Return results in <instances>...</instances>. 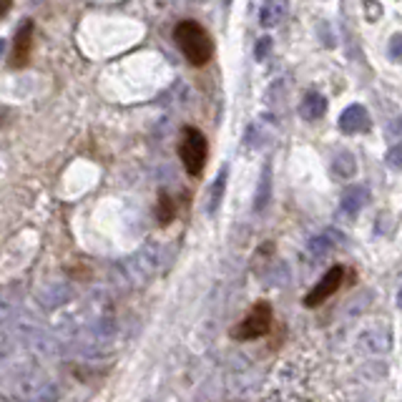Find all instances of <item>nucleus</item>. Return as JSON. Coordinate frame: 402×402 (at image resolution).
I'll return each mask as SVG.
<instances>
[{
	"instance_id": "obj_1",
	"label": "nucleus",
	"mask_w": 402,
	"mask_h": 402,
	"mask_svg": "<svg viewBox=\"0 0 402 402\" xmlns=\"http://www.w3.org/2000/svg\"><path fill=\"white\" fill-rule=\"evenodd\" d=\"M174 41L191 66H206L214 56V41L197 21H181L174 28Z\"/></svg>"
},
{
	"instance_id": "obj_2",
	"label": "nucleus",
	"mask_w": 402,
	"mask_h": 402,
	"mask_svg": "<svg viewBox=\"0 0 402 402\" xmlns=\"http://www.w3.org/2000/svg\"><path fill=\"white\" fill-rule=\"evenodd\" d=\"M10 385H13V395L21 402H56L58 397L56 385L28 362L10 375Z\"/></svg>"
},
{
	"instance_id": "obj_3",
	"label": "nucleus",
	"mask_w": 402,
	"mask_h": 402,
	"mask_svg": "<svg viewBox=\"0 0 402 402\" xmlns=\"http://www.w3.org/2000/svg\"><path fill=\"white\" fill-rule=\"evenodd\" d=\"M179 154H181L186 174L189 176L201 174V171H204V164H206V154H209V144H206L204 133L199 131V129L186 126V129H183L181 146H179Z\"/></svg>"
},
{
	"instance_id": "obj_4",
	"label": "nucleus",
	"mask_w": 402,
	"mask_h": 402,
	"mask_svg": "<svg viewBox=\"0 0 402 402\" xmlns=\"http://www.w3.org/2000/svg\"><path fill=\"white\" fill-rule=\"evenodd\" d=\"M269 324H271V307L267 302H259L247 315V320L234 329V337L236 339H256V337L269 332Z\"/></svg>"
},
{
	"instance_id": "obj_5",
	"label": "nucleus",
	"mask_w": 402,
	"mask_h": 402,
	"mask_svg": "<svg viewBox=\"0 0 402 402\" xmlns=\"http://www.w3.org/2000/svg\"><path fill=\"white\" fill-rule=\"evenodd\" d=\"M342 279H344V267L337 264V267H332V269H329L327 274L317 282L315 289L304 297V304H307V307H320L322 302H327L329 297H332V294L342 287Z\"/></svg>"
},
{
	"instance_id": "obj_6",
	"label": "nucleus",
	"mask_w": 402,
	"mask_h": 402,
	"mask_svg": "<svg viewBox=\"0 0 402 402\" xmlns=\"http://www.w3.org/2000/svg\"><path fill=\"white\" fill-rule=\"evenodd\" d=\"M337 126H339V131H342V133H347V136H355V133L370 131L372 121H370V113H367V109L362 106V103H352V106H347V109L339 113V121H337Z\"/></svg>"
},
{
	"instance_id": "obj_7",
	"label": "nucleus",
	"mask_w": 402,
	"mask_h": 402,
	"mask_svg": "<svg viewBox=\"0 0 402 402\" xmlns=\"http://www.w3.org/2000/svg\"><path fill=\"white\" fill-rule=\"evenodd\" d=\"M21 337L38 357H58V344H56V339H51V337L45 335L43 329L38 327L21 329Z\"/></svg>"
},
{
	"instance_id": "obj_8",
	"label": "nucleus",
	"mask_w": 402,
	"mask_h": 402,
	"mask_svg": "<svg viewBox=\"0 0 402 402\" xmlns=\"http://www.w3.org/2000/svg\"><path fill=\"white\" fill-rule=\"evenodd\" d=\"M30 51H33V23L25 21L13 41V58H10V63L15 68H25L30 60Z\"/></svg>"
},
{
	"instance_id": "obj_9",
	"label": "nucleus",
	"mask_w": 402,
	"mask_h": 402,
	"mask_svg": "<svg viewBox=\"0 0 402 402\" xmlns=\"http://www.w3.org/2000/svg\"><path fill=\"white\" fill-rule=\"evenodd\" d=\"M370 201V189L367 186H350L339 199V212L347 216H357Z\"/></svg>"
},
{
	"instance_id": "obj_10",
	"label": "nucleus",
	"mask_w": 402,
	"mask_h": 402,
	"mask_svg": "<svg viewBox=\"0 0 402 402\" xmlns=\"http://www.w3.org/2000/svg\"><path fill=\"white\" fill-rule=\"evenodd\" d=\"M287 10H289V0H264L259 10V23L264 28H274L284 21Z\"/></svg>"
},
{
	"instance_id": "obj_11",
	"label": "nucleus",
	"mask_w": 402,
	"mask_h": 402,
	"mask_svg": "<svg viewBox=\"0 0 402 402\" xmlns=\"http://www.w3.org/2000/svg\"><path fill=\"white\" fill-rule=\"evenodd\" d=\"M324 111H327V98L317 91H309L300 103V116L304 121H317V118L324 116Z\"/></svg>"
},
{
	"instance_id": "obj_12",
	"label": "nucleus",
	"mask_w": 402,
	"mask_h": 402,
	"mask_svg": "<svg viewBox=\"0 0 402 402\" xmlns=\"http://www.w3.org/2000/svg\"><path fill=\"white\" fill-rule=\"evenodd\" d=\"M332 171L339 179H350V176L357 174V161H355V156L350 151H342V154H337V159L332 161Z\"/></svg>"
},
{
	"instance_id": "obj_13",
	"label": "nucleus",
	"mask_w": 402,
	"mask_h": 402,
	"mask_svg": "<svg viewBox=\"0 0 402 402\" xmlns=\"http://www.w3.org/2000/svg\"><path fill=\"white\" fill-rule=\"evenodd\" d=\"M337 244V234L335 232H324V234L315 236V239L309 241V254L312 256H327L329 252H332V247Z\"/></svg>"
},
{
	"instance_id": "obj_14",
	"label": "nucleus",
	"mask_w": 402,
	"mask_h": 402,
	"mask_svg": "<svg viewBox=\"0 0 402 402\" xmlns=\"http://www.w3.org/2000/svg\"><path fill=\"white\" fill-rule=\"evenodd\" d=\"M156 216H159V224H168V221H174V216H176L174 199L168 197L166 191H161V194H159V204H156Z\"/></svg>"
},
{
	"instance_id": "obj_15",
	"label": "nucleus",
	"mask_w": 402,
	"mask_h": 402,
	"mask_svg": "<svg viewBox=\"0 0 402 402\" xmlns=\"http://www.w3.org/2000/svg\"><path fill=\"white\" fill-rule=\"evenodd\" d=\"M269 194H271V176H269V166L262 171V179H259V189H256V199H254V209L256 212H262L267 201H269Z\"/></svg>"
},
{
	"instance_id": "obj_16",
	"label": "nucleus",
	"mask_w": 402,
	"mask_h": 402,
	"mask_svg": "<svg viewBox=\"0 0 402 402\" xmlns=\"http://www.w3.org/2000/svg\"><path fill=\"white\" fill-rule=\"evenodd\" d=\"M365 342H370L367 347L372 352H388L390 350V335L388 332H375V335H365Z\"/></svg>"
},
{
	"instance_id": "obj_17",
	"label": "nucleus",
	"mask_w": 402,
	"mask_h": 402,
	"mask_svg": "<svg viewBox=\"0 0 402 402\" xmlns=\"http://www.w3.org/2000/svg\"><path fill=\"white\" fill-rule=\"evenodd\" d=\"M224 183H227V168L219 174V179H216V183L212 186V201H209V212H216V206H219L221 201V194H224Z\"/></svg>"
},
{
	"instance_id": "obj_18",
	"label": "nucleus",
	"mask_w": 402,
	"mask_h": 402,
	"mask_svg": "<svg viewBox=\"0 0 402 402\" xmlns=\"http://www.w3.org/2000/svg\"><path fill=\"white\" fill-rule=\"evenodd\" d=\"M388 53L392 60L402 58V33H395V36H392V41H390V45H388Z\"/></svg>"
},
{
	"instance_id": "obj_19",
	"label": "nucleus",
	"mask_w": 402,
	"mask_h": 402,
	"mask_svg": "<svg viewBox=\"0 0 402 402\" xmlns=\"http://www.w3.org/2000/svg\"><path fill=\"white\" fill-rule=\"evenodd\" d=\"M385 161H388V166H392V168H402V144L400 146H392L385 154Z\"/></svg>"
},
{
	"instance_id": "obj_20",
	"label": "nucleus",
	"mask_w": 402,
	"mask_h": 402,
	"mask_svg": "<svg viewBox=\"0 0 402 402\" xmlns=\"http://www.w3.org/2000/svg\"><path fill=\"white\" fill-rule=\"evenodd\" d=\"M269 48H271V41H269V38H262V41L256 43V60H264V58H267Z\"/></svg>"
},
{
	"instance_id": "obj_21",
	"label": "nucleus",
	"mask_w": 402,
	"mask_h": 402,
	"mask_svg": "<svg viewBox=\"0 0 402 402\" xmlns=\"http://www.w3.org/2000/svg\"><path fill=\"white\" fill-rule=\"evenodd\" d=\"M392 133H397V136H402V118H400V121H395V124H392Z\"/></svg>"
},
{
	"instance_id": "obj_22",
	"label": "nucleus",
	"mask_w": 402,
	"mask_h": 402,
	"mask_svg": "<svg viewBox=\"0 0 402 402\" xmlns=\"http://www.w3.org/2000/svg\"><path fill=\"white\" fill-rule=\"evenodd\" d=\"M8 5H10V0H0V15L5 13V10H8Z\"/></svg>"
},
{
	"instance_id": "obj_23",
	"label": "nucleus",
	"mask_w": 402,
	"mask_h": 402,
	"mask_svg": "<svg viewBox=\"0 0 402 402\" xmlns=\"http://www.w3.org/2000/svg\"><path fill=\"white\" fill-rule=\"evenodd\" d=\"M397 304L402 307V289H400V294H397Z\"/></svg>"
}]
</instances>
